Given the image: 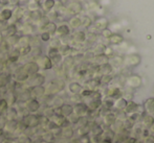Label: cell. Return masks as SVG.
I'll return each instance as SVG.
<instances>
[{
	"label": "cell",
	"mask_w": 154,
	"mask_h": 143,
	"mask_svg": "<svg viewBox=\"0 0 154 143\" xmlns=\"http://www.w3.org/2000/svg\"><path fill=\"white\" fill-rule=\"evenodd\" d=\"M8 3L12 4L16 7V6H19V0H8Z\"/></svg>",
	"instance_id": "obj_50"
},
{
	"label": "cell",
	"mask_w": 154,
	"mask_h": 143,
	"mask_svg": "<svg viewBox=\"0 0 154 143\" xmlns=\"http://www.w3.org/2000/svg\"><path fill=\"white\" fill-rule=\"evenodd\" d=\"M137 141V138L136 137H131V136H127L123 139V141L121 143H135Z\"/></svg>",
	"instance_id": "obj_44"
},
{
	"label": "cell",
	"mask_w": 154,
	"mask_h": 143,
	"mask_svg": "<svg viewBox=\"0 0 154 143\" xmlns=\"http://www.w3.org/2000/svg\"><path fill=\"white\" fill-rule=\"evenodd\" d=\"M8 110V103L5 98H0V114Z\"/></svg>",
	"instance_id": "obj_35"
},
{
	"label": "cell",
	"mask_w": 154,
	"mask_h": 143,
	"mask_svg": "<svg viewBox=\"0 0 154 143\" xmlns=\"http://www.w3.org/2000/svg\"><path fill=\"white\" fill-rule=\"evenodd\" d=\"M118 120L116 117V114L113 113H107L104 116V123H105L107 127H111L112 125L116 123V121Z\"/></svg>",
	"instance_id": "obj_22"
},
{
	"label": "cell",
	"mask_w": 154,
	"mask_h": 143,
	"mask_svg": "<svg viewBox=\"0 0 154 143\" xmlns=\"http://www.w3.org/2000/svg\"><path fill=\"white\" fill-rule=\"evenodd\" d=\"M19 50V53H20V55H27L31 53L32 51V46L31 45H29V46H24V47H17Z\"/></svg>",
	"instance_id": "obj_34"
},
{
	"label": "cell",
	"mask_w": 154,
	"mask_h": 143,
	"mask_svg": "<svg viewBox=\"0 0 154 143\" xmlns=\"http://www.w3.org/2000/svg\"><path fill=\"white\" fill-rule=\"evenodd\" d=\"M122 41H123L122 37H120L119 34H116V36H113L111 38V42H113V43H120V42H122Z\"/></svg>",
	"instance_id": "obj_47"
},
{
	"label": "cell",
	"mask_w": 154,
	"mask_h": 143,
	"mask_svg": "<svg viewBox=\"0 0 154 143\" xmlns=\"http://www.w3.org/2000/svg\"><path fill=\"white\" fill-rule=\"evenodd\" d=\"M130 87H138L140 85V79L138 76H132L129 79Z\"/></svg>",
	"instance_id": "obj_39"
},
{
	"label": "cell",
	"mask_w": 154,
	"mask_h": 143,
	"mask_svg": "<svg viewBox=\"0 0 154 143\" xmlns=\"http://www.w3.org/2000/svg\"><path fill=\"white\" fill-rule=\"evenodd\" d=\"M56 6V0H43L41 2V10L43 13H49L55 8Z\"/></svg>",
	"instance_id": "obj_9"
},
{
	"label": "cell",
	"mask_w": 154,
	"mask_h": 143,
	"mask_svg": "<svg viewBox=\"0 0 154 143\" xmlns=\"http://www.w3.org/2000/svg\"><path fill=\"white\" fill-rule=\"evenodd\" d=\"M41 140H42V142H45V143H51L55 140V135H54V133H51V132L46 131L41 135Z\"/></svg>",
	"instance_id": "obj_26"
},
{
	"label": "cell",
	"mask_w": 154,
	"mask_h": 143,
	"mask_svg": "<svg viewBox=\"0 0 154 143\" xmlns=\"http://www.w3.org/2000/svg\"><path fill=\"white\" fill-rule=\"evenodd\" d=\"M40 39H41V41H42V42H48V41H51V36L48 34V32L42 31L40 34Z\"/></svg>",
	"instance_id": "obj_41"
},
{
	"label": "cell",
	"mask_w": 154,
	"mask_h": 143,
	"mask_svg": "<svg viewBox=\"0 0 154 143\" xmlns=\"http://www.w3.org/2000/svg\"><path fill=\"white\" fill-rule=\"evenodd\" d=\"M138 109H140V106L137 105L136 103H134V101H130V103H128V105H127V107L125 108V113L127 114V116L128 115H130V114H133V113H137V112H140L138 111Z\"/></svg>",
	"instance_id": "obj_15"
},
{
	"label": "cell",
	"mask_w": 154,
	"mask_h": 143,
	"mask_svg": "<svg viewBox=\"0 0 154 143\" xmlns=\"http://www.w3.org/2000/svg\"><path fill=\"white\" fill-rule=\"evenodd\" d=\"M20 53H19V50L17 47H15V48L11 49L10 51L8 52V62L10 63H16L18 62L19 58H20Z\"/></svg>",
	"instance_id": "obj_12"
},
{
	"label": "cell",
	"mask_w": 154,
	"mask_h": 143,
	"mask_svg": "<svg viewBox=\"0 0 154 143\" xmlns=\"http://www.w3.org/2000/svg\"><path fill=\"white\" fill-rule=\"evenodd\" d=\"M142 118H143V121H142L143 127H145V129H150V127L153 125L154 117L152 116V115L146 114V115H144Z\"/></svg>",
	"instance_id": "obj_19"
},
{
	"label": "cell",
	"mask_w": 154,
	"mask_h": 143,
	"mask_svg": "<svg viewBox=\"0 0 154 143\" xmlns=\"http://www.w3.org/2000/svg\"><path fill=\"white\" fill-rule=\"evenodd\" d=\"M149 131H150V133H151V135H154V123H153V125L152 127L149 129Z\"/></svg>",
	"instance_id": "obj_52"
},
{
	"label": "cell",
	"mask_w": 154,
	"mask_h": 143,
	"mask_svg": "<svg viewBox=\"0 0 154 143\" xmlns=\"http://www.w3.org/2000/svg\"><path fill=\"white\" fill-rule=\"evenodd\" d=\"M68 90L70 93H72L73 95H78L79 93L82 92V86L80 85L79 83H77V82H73V83H70L68 86Z\"/></svg>",
	"instance_id": "obj_24"
},
{
	"label": "cell",
	"mask_w": 154,
	"mask_h": 143,
	"mask_svg": "<svg viewBox=\"0 0 154 143\" xmlns=\"http://www.w3.org/2000/svg\"><path fill=\"white\" fill-rule=\"evenodd\" d=\"M1 34H3V37L5 39L8 38V37H12V36L17 34H18V27H17V24L16 23H11V24H8L5 28L2 30Z\"/></svg>",
	"instance_id": "obj_7"
},
{
	"label": "cell",
	"mask_w": 154,
	"mask_h": 143,
	"mask_svg": "<svg viewBox=\"0 0 154 143\" xmlns=\"http://www.w3.org/2000/svg\"><path fill=\"white\" fill-rule=\"evenodd\" d=\"M127 105H128L127 99L123 98V97H120V98H118L114 101L113 109H116V111H123V110H125V108L127 107Z\"/></svg>",
	"instance_id": "obj_20"
},
{
	"label": "cell",
	"mask_w": 154,
	"mask_h": 143,
	"mask_svg": "<svg viewBox=\"0 0 154 143\" xmlns=\"http://www.w3.org/2000/svg\"><path fill=\"white\" fill-rule=\"evenodd\" d=\"M59 110L61 116L65 117V118H68L71 114H73V106L70 103H63L61 107H59Z\"/></svg>",
	"instance_id": "obj_8"
},
{
	"label": "cell",
	"mask_w": 154,
	"mask_h": 143,
	"mask_svg": "<svg viewBox=\"0 0 154 143\" xmlns=\"http://www.w3.org/2000/svg\"><path fill=\"white\" fill-rule=\"evenodd\" d=\"M73 40L78 43H83L86 40V34L84 31H77L73 34Z\"/></svg>",
	"instance_id": "obj_31"
},
{
	"label": "cell",
	"mask_w": 154,
	"mask_h": 143,
	"mask_svg": "<svg viewBox=\"0 0 154 143\" xmlns=\"http://www.w3.org/2000/svg\"><path fill=\"white\" fill-rule=\"evenodd\" d=\"M19 38H20V36H19V34H15V36L8 37V38L4 39V40H5L6 43H8V44L10 45V47H15V46H17V45H18Z\"/></svg>",
	"instance_id": "obj_29"
},
{
	"label": "cell",
	"mask_w": 154,
	"mask_h": 143,
	"mask_svg": "<svg viewBox=\"0 0 154 143\" xmlns=\"http://www.w3.org/2000/svg\"><path fill=\"white\" fill-rule=\"evenodd\" d=\"M92 92L93 91L92 90H82V92H81V95L83 97H90L91 96V94H92Z\"/></svg>",
	"instance_id": "obj_46"
},
{
	"label": "cell",
	"mask_w": 154,
	"mask_h": 143,
	"mask_svg": "<svg viewBox=\"0 0 154 143\" xmlns=\"http://www.w3.org/2000/svg\"><path fill=\"white\" fill-rule=\"evenodd\" d=\"M90 132H91L93 137H97V136H101L102 134L104 133V130L102 129L101 125L99 124H94V127L90 129Z\"/></svg>",
	"instance_id": "obj_33"
},
{
	"label": "cell",
	"mask_w": 154,
	"mask_h": 143,
	"mask_svg": "<svg viewBox=\"0 0 154 143\" xmlns=\"http://www.w3.org/2000/svg\"><path fill=\"white\" fill-rule=\"evenodd\" d=\"M73 62H75V58L71 57V55H68V57L65 58V60H64V65H65L66 67H67V66L70 67L71 65L73 64Z\"/></svg>",
	"instance_id": "obj_42"
},
{
	"label": "cell",
	"mask_w": 154,
	"mask_h": 143,
	"mask_svg": "<svg viewBox=\"0 0 154 143\" xmlns=\"http://www.w3.org/2000/svg\"><path fill=\"white\" fill-rule=\"evenodd\" d=\"M0 1H1V0H0Z\"/></svg>",
	"instance_id": "obj_56"
},
{
	"label": "cell",
	"mask_w": 154,
	"mask_h": 143,
	"mask_svg": "<svg viewBox=\"0 0 154 143\" xmlns=\"http://www.w3.org/2000/svg\"><path fill=\"white\" fill-rule=\"evenodd\" d=\"M24 7L23 6H16V7L13 10V17H15L16 19L20 20L23 16H24Z\"/></svg>",
	"instance_id": "obj_28"
},
{
	"label": "cell",
	"mask_w": 154,
	"mask_h": 143,
	"mask_svg": "<svg viewBox=\"0 0 154 143\" xmlns=\"http://www.w3.org/2000/svg\"><path fill=\"white\" fill-rule=\"evenodd\" d=\"M21 123L25 127V129H35L39 127V116L34 114H27L21 120Z\"/></svg>",
	"instance_id": "obj_1"
},
{
	"label": "cell",
	"mask_w": 154,
	"mask_h": 143,
	"mask_svg": "<svg viewBox=\"0 0 154 143\" xmlns=\"http://www.w3.org/2000/svg\"><path fill=\"white\" fill-rule=\"evenodd\" d=\"M22 69L25 73H26L29 76L34 75L36 73H39L40 68H39V65L36 63V61H31V62H27L26 64H24L22 66Z\"/></svg>",
	"instance_id": "obj_3"
},
{
	"label": "cell",
	"mask_w": 154,
	"mask_h": 143,
	"mask_svg": "<svg viewBox=\"0 0 154 143\" xmlns=\"http://www.w3.org/2000/svg\"><path fill=\"white\" fill-rule=\"evenodd\" d=\"M27 10L29 12H32V10H41V4L39 2H36L34 0H29V3L26 5Z\"/></svg>",
	"instance_id": "obj_30"
},
{
	"label": "cell",
	"mask_w": 154,
	"mask_h": 143,
	"mask_svg": "<svg viewBox=\"0 0 154 143\" xmlns=\"http://www.w3.org/2000/svg\"><path fill=\"white\" fill-rule=\"evenodd\" d=\"M57 27H58L57 24H56L55 22H53V21H51V22L47 23V24L43 27L42 30L45 32H48L51 36H54V34H56V31H57Z\"/></svg>",
	"instance_id": "obj_23"
},
{
	"label": "cell",
	"mask_w": 154,
	"mask_h": 143,
	"mask_svg": "<svg viewBox=\"0 0 154 143\" xmlns=\"http://www.w3.org/2000/svg\"><path fill=\"white\" fill-rule=\"evenodd\" d=\"M102 71H103L104 73H106V74H108L109 72H111V66H110L109 64H104L102 65Z\"/></svg>",
	"instance_id": "obj_45"
},
{
	"label": "cell",
	"mask_w": 154,
	"mask_h": 143,
	"mask_svg": "<svg viewBox=\"0 0 154 143\" xmlns=\"http://www.w3.org/2000/svg\"><path fill=\"white\" fill-rule=\"evenodd\" d=\"M36 63L39 65V68L42 69V70H51L54 67L51 58L47 57V55H41V57H39L37 58Z\"/></svg>",
	"instance_id": "obj_4"
},
{
	"label": "cell",
	"mask_w": 154,
	"mask_h": 143,
	"mask_svg": "<svg viewBox=\"0 0 154 143\" xmlns=\"http://www.w3.org/2000/svg\"><path fill=\"white\" fill-rule=\"evenodd\" d=\"M34 1H36V2H39V3H40V4H41V2H42V1H43V0H34Z\"/></svg>",
	"instance_id": "obj_53"
},
{
	"label": "cell",
	"mask_w": 154,
	"mask_h": 143,
	"mask_svg": "<svg viewBox=\"0 0 154 143\" xmlns=\"http://www.w3.org/2000/svg\"><path fill=\"white\" fill-rule=\"evenodd\" d=\"M51 22V20H49V18H48V16H47L46 14L45 15H43V17L40 19V21L38 22V24H39V27H40L41 29L43 28V27L45 26V25L47 24V23H49Z\"/></svg>",
	"instance_id": "obj_37"
},
{
	"label": "cell",
	"mask_w": 154,
	"mask_h": 143,
	"mask_svg": "<svg viewBox=\"0 0 154 143\" xmlns=\"http://www.w3.org/2000/svg\"><path fill=\"white\" fill-rule=\"evenodd\" d=\"M40 107H41V105L37 98H31L26 103V109L29 110V112H31V113L37 112L40 109Z\"/></svg>",
	"instance_id": "obj_10"
},
{
	"label": "cell",
	"mask_w": 154,
	"mask_h": 143,
	"mask_svg": "<svg viewBox=\"0 0 154 143\" xmlns=\"http://www.w3.org/2000/svg\"><path fill=\"white\" fill-rule=\"evenodd\" d=\"M114 143H121V142H114Z\"/></svg>",
	"instance_id": "obj_55"
},
{
	"label": "cell",
	"mask_w": 154,
	"mask_h": 143,
	"mask_svg": "<svg viewBox=\"0 0 154 143\" xmlns=\"http://www.w3.org/2000/svg\"><path fill=\"white\" fill-rule=\"evenodd\" d=\"M143 143H154V135H150L147 138H145Z\"/></svg>",
	"instance_id": "obj_49"
},
{
	"label": "cell",
	"mask_w": 154,
	"mask_h": 143,
	"mask_svg": "<svg viewBox=\"0 0 154 143\" xmlns=\"http://www.w3.org/2000/svg\"><path fill=\"white\" fill-rule=\"evenodd\" d=\"M43 15H45L43 13L42 10H32V12L29 13V20L32 21L35 23H38L40 21V19L43 17Z\"/></svg>",
	"instance_id": "obj_13"
},
{
	"label": "cell",
	"mask_w": 154,
	"mask_h": 143,
	"mask_svg": "<svg viewBox=\"0 0 154 143\" xmlns=\"http://www.w3.org/2000/svg\"><path fill=\"white\" fill-rule=\"evenodd\" d=\"M104 106H105V108L107 110H111V109H113V107H114V99L113 98H107V99H105L104 100Z\"/></svg>",
	"instance_id": "obj_38"
},
{
	"label": "cell",
	"mask_w": 154,
	"mask_h": 143,
	"mask_svg": "<svg viewBox=\"0 0 154 143\" xmlns=\"http://www.w3.org/2000/svg\"><path fill=\"white\" fill-rule=\"evenodd\" d=\"M135 143H143V141H140V140H137V141H136Z\"/></svg>",
	"instance_id": "obj_54"
},
{
	"label": "cell",
	"mask_w": 154,
	"mask_h": 143,
	"mask_svg": "<svg viewBox=\"0 0 154 143\" xmlns=\"http://www.w3.org/2000/svg\"><path fill=\"white\" fill-rule=\"evenodd\" d=\"M57 53H59V48H56V47H49L48 51H47V57L51 58V57H53V55H57Z\"/></svg>",
	"instance_id": "obj_43"
},
{
	"label": "cell",
	"mask_w": 154,
	"mask_h": 143,
	"mask_svg": "<svg viewBox=\"0 0 154 143\" xmlns=\"http://www.w3.org/2000/svg\"><path fill=\"white\" fill-rule=\"evenodd\" d=\"M12 18H13V10L8 8V7L2 8L1 12H0V20L8 22V21H10Z\"/></svg>",
	"instance_id": "obj_16"
},
{
	"label": "cell",
	"mask_w": 154,
	"mask_h": 143,
	"mask_svg": "<svg viewBox=\"0 0 154 143\" xmlns=\"http://www.w3.org/2000/svg\"><path fill=\"white\" fill-rule=\"evenodd\" d=\"M29 93H31L32 98H37V97H42L46 93V88L44 86H36L29 88Z\"/></svg>",
	"instance_id": "obj_6"
},
{
	"label": "cell",
	"mask_w": 154,
	"mask_h": 143,
	"mask_svg": "<svg viewBox=\"0 0 154 143\" xmlns=\"http://www.w3.org/2000/svg\"><path fill=\"white\" fill-rule=\"evenodd\" d=\"M44 83H45V76L43 74H41V73H36L34 75H31L29 77V79L26 81L29 88L36 87V86H43Z\"/></svg>",
	"instance_id": "obj_2"
},
{
	"label": "cell",
	"mask_w": 154,
	"mask_h": 143,
	"mask_svg": "<svg viewBox=\"0 0 154 143\" xmlns=\"http://www.w3.org/2000/svg\"><path fill=\"white\" fill-rule=\"evenodd\" d=\"M31 36L29 34H23V36H20L19 38V42H18V47H24V46H29L31 45Z\"/></svg>",
	"instance_id": "obj_25"
},
{
	"label": "cell",
	"mask_w": 154,
	"mask_h": 143,
	"mask_svg": "<svg viewBox=\"0 0 154 143\" xmlns=\"http://www.w3.org/2000/svg\"><path fill=\"white\" fill-rule=\"evenodd\" d=\"M103 34H104V37H107V38H109L110 36H112L111 31H110V30H108V29H104Z\"/></svg>",
	"instance_id": "obj_51"
},
{
	"label": "cell",
	"mask_w": 154,
	"mask_h": 143,
	"mask_svg": "<svg viewBox=\"0 0 154 143\" xmlns=\"http://www.w3.org/2000/svg\"><path fill=\"white\" fill-rule=\"evenodd\" d=\"M49 58H51V63H53V65H59L60 63L62 62L63 57H62L61 53L59 52V53H57V55H53V57H51Z\"/></svg>",
	"instance_id": "obj_36"
},
{
	"label": "cell",
	"mask_w": 154,
	"mask_h": 143,
	"mask_svg": "<svg viewBox=\"0 0 154 143\" xmlns=\"http://www.w3.org/2000/svg\"><path fill=\"white\" fill-rule=\"evenodd\" d=\"M82 10V6L79 2H72L68 5L67 7V10H69L70 13H72V15H75V14H79Z\"/></svg>",
	"instance_id": "obj_27"
},
{
	"label": "cell",
	"mask_w": 154,
	"mask_h": 143,
	"mask_svg": "<svg viewBox=\"0 0 154 143\" xmlns=\"http://www.w3.org/2000/svg\"><path fill=\"white\" fill-rule=\"evenodd\" d=\"M69 25H70L72 28H78V27H80L82 25V19L77 16L72 17V18L70 19V21H69Z\"/></svg>",
	"instance_id": "obj_32"
},
{
	"label": "cell",
	"mask_w": 154,
	"mask_h": 143,
	"mask_svg": "<svg viewBox=\"0 0 154 143\" xmlns=\"http://www.w3.org/2000/svg\"><path fill=\"white\" fill-rule=\"evenodd\" d=\"M56 34H57L59 37H61V38H64V37H67L69 34H70V28H69L68 25L62 24V25H60V26L57 27V31H56Z\"/></svg>",
	"instance_id": "obj_21"
},
{
	"label": "cell",
	"mask_w": 154,
	"mask_h": 143,
	"mask_svg": "<svg viewBox=\"0 0 154 143\" xmlns=\"http://www.w3.org/2000/svg\"><path fill=\"white\" fill-rule=\"evenodd\" d=\"M73 134H75V130L71 127H69V125L61 127V130H60V135H61L63 138H66V139L71 138L73 136Z\"/></svg>",
	"instance_id": "obj_18"
},
{
	"label": "cell",
	"mask_w": 154,
	"mask_h": 143,
	"mask_svg": "<svg viewBox=\"0 0 154 143\" xmlns=\"http://www.w3.org/2000/svg\"><path fill=\"white\" fill-rule=\"evenodd\" d=\"M134 124L135 123L133 122V121H131V120H129V119H125V120L123 121V125H124V127H125L126 130H132L133 129V127H134Z\"/></svg>",
	"instance_id": "obj_40"
},
{
	"label": "cell",
	"mask_w": 154,
	"mask_h": 143,
	"mask_svg": "<svg viewBox=\"0 0 154 143\" xmlns=\"http://www.w3.org/2000/svg\"><path fill=\"white\" fill-rule=\"evenodd\" d=\"M29 75L23 71L22 69V66L20 68H18L16 70V74H15V79H16V82L17 83H24L29 79Z\"/></svg>",
	"instance_id": "obj_11"
},
{
	"label": "cell",
	"mask_w": 154,
	"mask_h": 143,
	"mask_svg": "<svg viewBox=\"0 0 154 143\" xmlns=\"http://www.w3.org/2000/svg\"><path fill=\"white\" fill-rule=\"evenodd\" d=\"M11 79H12V75L10 73L0 72V89L5 88L11 83Z\"/></svg>",
	"instance_id": "obj_14"
},
{
	"label": "cell",
	"mask_w": 154,
	"mask_h": 143,
	"mask_svg": "<svg viewBox=\"0 0 154 143\" xmlns=\"http://www.w3.org/2000/svg\"><path fill=\"white\" fill-rule=\"evenodd\" d=\"M144 110L147 114L152 115L154 114V97L147 99L144 103Z\"/></svg>",
	"instance_id": "obj_17"
},
{
	"label": "cell",
	"mask_w": 154,
	"mask_h": 143,
	"mask_svg": "<svg viewBox=\"0 0 154 143\" xmlns=\"http://www.w3.org/2000/svg\"><path fill=\"white\" fill-rule=\"evenodd\" d=\"M88 108L87 105L84 103H78L73 106V114H75L79 117H83L88 113Z\"/></svg>",
	"instance_id": "obj_5"
},
{
	"label": "cell",
	"mask_w": 154,
	"mask_h": 143,
	"mask_svg": "<svg viewBox=\"0 0 154 143\" xmlns=\"http://www.w3.org/2000/svg\"><path fill=\"white\" fill-rule=\"evenodd\" d=\"M90 24H91V22H90V19L87 18V17H85V18L82 20V25H84L85 27H88Z\"/></svg>",
	"instance_id": "obj_48"
}]
</instances>
